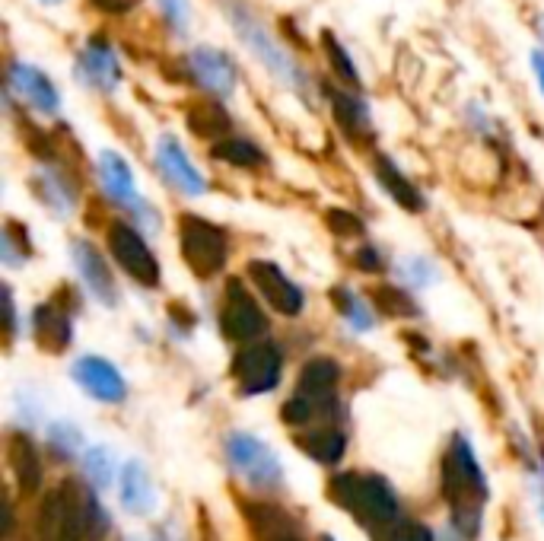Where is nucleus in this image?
<instances>
[{
    "instance_id": "nucleus-1",
    "label": "nucleus",
    "mask_w": 544,
    "mask_h": 541,
    "mask_svg": "<svg viewBox=\"0 0 544 541\" xmlns=\"http://www.w3.org/2000/svg\"><path fill=\"white\" fill-rule=\"evenodd\" d=\"M443 494L452 506V522L465 538H478L481 510L487 503V481L471 446L455 436L443 462Z\"/></svg>"
},
{
    "instance_id": "nucleus-2",
    "label": "nucleus",
    "mask_w": 544,
    "mask_h": 541,
    "mask_svg": "<svg viewBox=\"0 0 544 541\" xmlns=\"http://www.w3.org/2000/svg\"><path fill=\"white\" fill-rule=\"evenodd\" d=\"M328 494L335 497L338 506L347 513H354L366 529H379L385 522L398 516V500L392 487L385 484L379 475H363V471H344L335 475L328 484Z\"/></svg>"
},
{
    "instance_id": "nucleus-3",
    "label": "nucleus",
    "mask_w": 544,
    "mask_h": 541,
    "mask_svg": "<svg viewBox=\"0 0 544 541\" xmlns=\"http://www.w3.org/2000/svg\"><path fill=\"white\" fill-rule=\"evenodd\" d=\"M179 242L185 265L198 277H214L226 265V236L220 226L204 217L182 214L179 217Z\"/></svg>"
},
{
    "instance_id": "nucleus-4",
    "label": "nucleus",
    "mask_w": 544,
    "mask_h": 541,
    "mask_svg": "<svg viewBox=\"0 0 544 541\" xmlns=\"http://www.w3.org/2000/svg\"><path fill=\"white\" fill-rule=\"evenodd\" d=\"M233 23H236L239 39H242L245 45H249L252 55H255L261 64H265L280 83L293 86V90H303V86H306L303 71L296 67V61L287 55V51L268 36V29H265V26H261L258 20H252V16L245 13V10H239V7L233 10Z\"/></svg>"
},
{
    "instance_id": "nucleus-5",
    "label": "nucleus",
    "mask_w": 544,
    "mask_h": 541,
    "mask_svg": "<svg viewBox=\"0 0 544 541\" xmlns=\"http://www.w3.org/2000/svg\"><path fill=\"white\" fill-rule=\"evenodd\" d=\"M226 456H230L239 475L255 487L271 491V487L284 481V468H280L277 456L252 433H233L230 440H226Z\"/></svg>"
},
{
    "instance_id": "nucleus-6",
    "label": "nucleus",
    "mask_w": 544,
    "mask_h": 541,
    "mask_svg": "<svg viewBox=\"0 0 544 541\" xmlns=\"http://www.w3.org/2000/svg\"><path fill=\"white\" fill-rule=\"evenodd\" d=\"M220 328L230 341H258L268 331V319L265 312L258 309V303L252 300V293L245 290L242 281L226 284V296H223V312H220Z\"/></svg>"
},
{
    "instance_id": "nucleus-7",
    "label": "nucleus",
    "mask_w": 544,
    "mask_h": 541,
    "mask_svg": "<svg viewBox=\"0 0 544 541\" xmlns=\"http://www.w3.org/2000/svg\"><path fill=\"white\" fill-rule=\"evenodd\" d=\"M109 249L112 258L125 268L140 287H156L160 284V261L153 258L147 242L128 223H112L109 226Z\"/></svg>"
},
{
    "instance_id": "nucleus-8",
    "label": "nucleus",
    "mask_w": 544,
    "mask_h": 541,
    "mask_svg": "<svg viewBox=\"0 0 544 541\" xmlns=\"http://www.w3.org/2000/svg\"><path fill=\"white\" fill-rule=\"evenodd\" d=\"M233 376L239 379V389L245 395L271 392L280 379V351L268 341H252L242 347L233 360Z\"/></svg>"
},
{
    "instance_id": "nucleus-9",
    "label": "nucleus",
    "mask_w": 544,
    "mask_h": 541,
    "mask_svg": "<svg viewBox=\"0 0 544 541\" xmlns=\"http://www.w3.org/2000/svg\"><path fill=\"white\" fill-rule=\"evenodd\" d=\"M249 277L252 284L258 287V293L280 312V316H300L303 309V290L296 287L290 277L280 271V265L274 261H249Z\"/></svg>"
},
{
    "instance_id": "nucleus-10",
    "label": "nucleus",
    "mask_w": 544,
    "mask_h": 541,
    "mask_svg": "<svg viewBox=\"0 0 544 541\" xmlns=\"http://www.w3.org/2000/svg\"><path fill=\"white\" fill-rule=\"evenodd\" d=\"M156 166H160V172L169 179V185L185 191V195H191V198L204 195L207 185L201 179V172L195 169V163L188 160L185 147L175 141L172 134H163L160 141H156Z\"/></svg>"
},
{
    "instance_id": "nucleus-11",
    "label": "nucleus",
    "mask_w": 544,
    "mask_h": 541,
    "mask_svg": "<svg viewBox=\"0 0 544 541\" xmlns=\"http://www.w3.org/2000/svg\"><path fill=\"white\" fill-rule=\"evenodd\" d=\"M70 376L80 382L86 395H93L96 401H105V405H115V401H121L128 392L121 373L102 357H80L74 363V370H70Z\"/></svg>"
},
{
    "instance_id": "nucleus-12",
    "label": "nucleus",
    "mask_w": 544,
    "mask_h": 541,
    "mask_svg": "<svg viewBox=\"0 0 544 541\" xmlns=\"http://www.w3.org/2000/svg\"><path fill=\"white\" fill-rule=\"evenodd\" d=\"M70 255H74V268L80 271L83 284L93 290V296L105 306L118 303V290H115V277L109 271V265L102 261L99 249L86 239H74L70 242Z\"/></svg>"
},
{
    "instance_id": "nucleus-13",
    "label": "nucleus",
    "mask_w": 544,
    "mask_h": 541,
    "mask_svg": "<svg viewBox=\"0 0 544 541\" xmlns=\"http://www.w3.org/2000/svg\"><path fill=\"white\" fill-rule=\"evenodd\" d=\"M188 67H191V77H195L207 93L230 96L236 90V67L217 48H207V45L195 48L191 51Z\"/></svg>"
},
{
    "instance_id": "nucleus-14",
    "label": "nucleus",
    "mask_w": 544,
    "mask_h": 541,
    "mask_svg": "<svg viewBox=\"0 0 544 541\" xmlns=\"http://www.w3.org/2000/svg\"><path fill=\"white\" fill-rule=\"evenodd\" d=\"M338 379H341V366L331 360V357H315L303 366L300 373V392L303 398H309L315 411H328L335 405V389H338Z\"/></svg>"
},
{
    "instance_id": "nucleus-15",
    "label": "nucleus",
    "mask_w": 544,
    "mask_h": 541,
    "mask_svg": "<svg viewBox=\"0 0 544 541\" xmlns=\"http://www.w3.org/2000/svg\"><path fill=\"white\" fill-rule=\"evenodd\" d=\"M10 86L23 96V102H29L35 112L51 115L61 106V96L55 90V83H51L39 67H32V64H13L10 67Z\"/></svg>"
},
{
    "instance_id": "nucleus-16",
    "label": "nucleus",
    "mask_w": 544,
    "mask_h": 541,
    "mask_svg": "<svg viewBox=\"0 0 544 541\" xmlns=\"http://www.w3.org/2000/svg\"><path fill=\"white\" fill-rule=\"evenodd\" d=\"M80 71L83 77L90 80L96 90L102 93H112L115 86L121 83V67H118V58H115V51L105 45L102 39H93L90 45L83 48V55H80Z\"/></svg>"
},
{
    "instance_id": "nucleus-17",
    "label": "nucleus",
    "mask_w": 544,
    "mask_h": 541,
    "mask_svg": "<svg viewBox=\"0 0 544 541\" xmlns=\"http://www.w3.org/2000/svg\"><path fill=\"white\" fill-rule=\"evenodd\" d=\"M99 179H102L105 195L112 201L125 204V207H140L137 188H134V172L118 153H112V150L99 153Z\"/></svg>"
},
{
    "instance_id": "nucleus-18",
    "label": "nucleus",
    "mask_w": 544,
    "mask_h": 541,
    "mask_svg": "<svg viewBox=\"0 0 544 541\" xmlns=\"http://www.w3.org/2000/svg\"><path fill=\"white\" fill-rule=\"evenodd\" d=\"M121 506L131 516H150L156 506V491L150 484L147 465L140 459H131L125 471H121Z\"/></svg>"
},
{
    "instance_id": "nucleus-19",
    "label": "nucleus",
    "mask_w": 544,
    "mask_h": 541,
    "mask_svg": "<svg viewBox=\"0 0 544 541\" xmlns=\"http://www.w3.org/2000/svg\"><path fill=\"white\" fill-rule=\"evenodd\" d=\"M32 331H35V341H39L42 351L61 354L70 344V319L58 303H45V306L35 309Z\"/></svg>"
},
{
    "instance_id": "nucleus-20",
    "label": "nucleus",
    "mask_w": 544,
    "mask_h": 541,
    "mask_svg": "<svg viewBox=\"0 0 544 541\" xmlns=\"http://www.w3.org/2000/svg\"><path fill=\"white\" fill-rule=\"evenodd\" d=\"M185 121H188L191 134L207 137V141H223V137H230V131H233V121L220 102H204V99L191 102L185 112Z\"/></svg>"
},
{
    "instance_id": "nucleus-21",
    "label": "nucleus",
    "mask_w": 544,
    "mask_h": 541,
    "mask_svg": "<svg viewBox=\"0 0 544 541\" xmlns=\"http://www.w3.org/2000/svg\"><path fill=\"white\" fill-rule=\"evenodd\" d=\"M10 468L16 481L26 494H35L42 487V462H39V452H35L32 440L23 433H13L10 436Z\"/></svg>"
},
{
    "instance_id": "nucleus-22",
    "label": "nucleus",
    "mask_w": 544,
    "mask_h": 541,
    "mask_svg": "<svg viewBox=\"0 0 544 541\" xmlns=\"http://www.w3.org/2000/svg\"><path fill=\"white\" fill-rule=\"evenodd\" d=\"M376 179H379V185L389 191L392 195V201L398 204V207H405V211H411V214H420L427 207V201H424V195L401 176V169L389 160V156H379L376 160Z\"/></svg>"
},
{
    "instance_id": "nucleus-23",
    "label": "nucleus",
    "mask_w": 544,
    "mask_h": 541,
    "mask_svg": "<svg viewBox=\"0 0 544 541\" xmlns=\"http://www.w3.org/2000/svg\"><path fill=\"white\" fill-rule=\"evenodd\" d=\"M35 191L42 195V201L48 204V211H55L58 217H67L70 207L77 201V188L70 179H64L61 172L55 169H45L35 176Z\"/></svg>"
},
{
    "instance_id": "nucleus-24",
    "label": "nucleus",
    "mask_w": 544,
    "mask_h": 541,
    "mask_svg": "<svg viewBox=\"0 0 544 541\" xmlns=\"http://www.w3.org/2000/svg\"><path fill=\"white\" fill-rule=\"evenodd\" d=\"M252 529L258 541H303L287 513H280L277 506H252Z\"/></svg>"
},
{
    "instance_id": "nucleus-25",
    "label": "nucleus",
    "mask_w": 544,
    "mask_h": 541,
    "mask_svg": "<svg viewBox=\"0 0 544 541\" xmlns=\"http://www.w3.org/2000/svg\"><path fill=\"white\" fill-rule=\"evenodd\" d=\"M300 446H303L306 456H312L315 462L335 465V462H341V456H344L347 440H344V433H341V430L325 427V430H312V433H306L303 440H300Z\"/></svg>"
},
{
    "instance_id": "nucleus-26",
    "label": "nucleus",
    "mask_w": 544,
    "mask_h": 541,
    "mask_svg": "<svg viewBox=\"0 0 544 541\" xmlns=\"http://www.w3.org/2000/svg\"><path fill=\"white\" fill-rule=\"evenodd\" d=\"M210 156H214V160H220V163L242 166V169L265 166V153H261L249 141H239V137H223V141H217L214 147H210Z\"/></svg>"
},
{
    "instance_id": "nucleus-27",
    "label": "nucleus",
    "mask_w": 544,
    "mask_h": 541,
    "mask_svg": "<svg viewBox=\"0 0 544 541\" xmlns=\"http://www.w3.org/2000/svg\"><path fill=\"white\" fill-rule=\"evenodd\" d=\"M328 99H331V109H335V115H338V121L341 125L350 131V134H357V131H370V112H366V106L360 99H354V96H347V93H341V90H331L328 86Z\"/></svg>"
},
{
    "instance_id": "nucleus-28",
    "label": "nucleus",
    "mask_w": 544,
    "mask_h": 541,
    "mask_svg": "<svg viewBox=\"0 0 544 541\" xmlns=\"http://www.w3.org/2000/svg\"><path fill=\"white\" fill-rule=\"evenodd\" d=\"M83 468H86V475H90V481L99 487V491H109L112 481H115V456H112V449L90 446V449L83 452Z\"/></svg>"
},
{
    "instance_id": "nucleus-29",
    "label": "nucleus",
    "mask_w": 544,
    "mask_h": 541,
    "mask_svg": "<svg viewBox=\"0 0 544 541\" xmlns=\"http://www.w3.org/2000/svg\"><path fill=\"white\" fill-rule=\"evenodd\" d=\"M373 538L376 541H433V532L427 526H420V522H414V519L395 516L392 522H385V526L373 529Z\"/></svg>"
},
{
    "instance_id": "nucleus-30",
    "label": "nucleus",
    "mask_w": 544,
    "mask_h": 541,
    "mask_svg": "<svg viewBox=\"0 0 544 541\" xmlns=\"http://www.w3.org/2000/svg\"><path fill=\"white\" fill-rule=\"evenodd\" d=\"M373 300H376V306L385 312V316H417L414 300L401 287L382 284V287L373 290Z\"/></svg>"
},
{
    "instance_id": "nucleus-31",
    "label": "nucleus",
    "mask_w": 544,
    "mask_h": 541,
    "mask_svg": "<svg viewBox=\"0 0 544 541\" xmlns=\"http://www.w3.org/2000/svg\"><path fill=\"white\" fill-rule=\"evenodd\" d=\"M48 443H51V449H58L61 456H77L83 449V433L70 421H55L48 427Z\"/></svg>"
},
{
    "instance_id": "nucleus-32",
    "label": "nucleus",
    "mask_w": 544,
    "mask_h": 541,
    "mask_svg": "<svg viewBox=\"0 0 544 541\" xmlns=\"http://www.w3.org/2000/svg\"><path fill=\"white\" fill-rule=\"evenodd\" d=\"M322 48H325V55H328V64L335 67L338 77H341L344 83H357V80H360L354 61H350V55L341 48V42H338L335 36H331V32H322Z\"/></svg>"
},
{
    "instance_id": "nucleus-33",
    "label": "nucleus",
    "mask_w": 544,
    "mask_h": 541,
    "mask_svg": "<svg viewBox=\"0 0 544 541\" xmlns=\"http://www.w3.org/2000/svg\"><path fill=\"white\" fill-rule=\"evenodd\" d=\"M331 296H335V303L341 306V316H344V319H347L350 325H354L357 331H366V328H373V316H370V312L363 309V303L357 300L354 293H347V290H335V293H331Z\"/></svg>"
},
{
    "instance_id": "nucleus-34",
    "label": "nucleus",
    "mask_w": 544,
    "mask_h": 541,
    "mask_svg": "<svg viewBox=\"0 0 544 541\" xmlns=\"http://www.w3.org/2000/svg\"><path fill=\"white\" fill-rule=\"evenodd\" d=\"M325 223H328V230L341 236V239H350V236H363L366 233V226L357 214H350L344 211V207H331V211L325 214Z\"/></svg>"
},
{
    "instance_id": "nucleus-35",
    "label": "nucleus",
    "mask_w": 544,
    "mask_h": 541,
    "mask_svg": "<svg viewBox=\"0 0 544 541\" xmlns=\"http://www.w3.org/2000/svg\"><path fill=\"white\" fill-rule=\"evenodd\" d=\"M315 414H319V411H315V405H312L309 398H303L300 392H296V395L287 401V405H284V421H287V424H293V427L309 424Z\"/></svg>"
},
{
    "instance_id": "nucleus-36",
    "label": "nucleus",
    "mask_w": 544,
    "mask_h": 541,
    "mask_svg": "<svg viewBox=\"0 0 544 541\" xmlns=\"http://www.w3.org/2000/svg\"><path fill=\"white\" fill-rule=\"evenodd\" d=\"M160 10H163V16H166L169 26L175 32H185L188 29V16H191L188 0H160Z\"/></svg>"
},
{
    "instance_id": "nucleus-37",
    "label": "nucleus",
    "mask_w": 544,
    "mask_h": 541,
    "mask_svg": "<svg viewBox=\"0 0 544 541\" xmlns=\"http://www.w3.org/2000/svg\"><path fill=\"white\" fill-rule=\"evenodd\" d=\"M401 274H405L408 284H414V287H427L433 281V268L424 258H408L405 265H401Z\"/></svg>"
},
{
    "instance_id": "nucleus-38",
    "label": "nucleus",
    "mask_w": 544,
    "mask_h": 541,
    "mask_svg": "<svg viewBox=\"0 0 544 541\" xmlns=\"http://www.w3.org/2000/svg\"><path fill=\"white\" fill-rule=\"evenodd\" d=\"M354 265L360 271H366V274H376V271H382V255L376 249H370V246H363V249L354 252Z\"/></svg>"
},
{
    "instance_id": "nucleus-39",
    "label": "nucleus",
    "mask_w": 544,
    "mask_h": 541,
    "mask_svg": "<svg viewBox=\"0 0 544 541\" xmlns=\"http://www.w3.org/2000/svg\"><path fill=\"white\" fill-rule=\"evenodd\" d=\"M144 0H93V7L102 10V13H112V16H121V13H131L134 7H140Z\"/></svg>"
},
{
    "instance_id": "nucleus-40",
    "label": "nucleus",
    "mask_w": 544,
    "mask_h": 541,
    "mask_svg": "<svg viewBox=\"0 0 544 541\" xmlns=\"http://www.w3.org/2000/svg\"><path fill=\"white\" fill-rule=\"evenodd\" d=\"M4 312H7V335H13V331H16V309H13L10 287H4Z\"/></svg>"
},
{
    "instance_id": "nucleus-41",
    "label": "nucleus",
    "mask_w": 544,
    "mask_h": 541,
    "mask_svg": "<svg viewBox=\"0 0 544 541\" xmlns=\"http://www.w3.org/2000/svg\"><path fill=\"white\" fill-rule=\"evenodd\" d=\"M532 67H535L538 83H541V90H544V51H532Z\"/></svg>"
},
{
    "instance_id": "nucleus-42",
    "label": "nucleus",
    "mask_w": 544,
    "mask_h": 541,
    "mask_svg": "<svg viewBox=\"0 0 544 541\" xmlns=\"http://www.w3.org/2000/svg\"><path fill=\"white\" fill-rule=\"evenodd\" d=\"M64 541H80V535H70V538H64Z\"/></svg>"
},
{
    "instance_id": "nucleus-43",
    "label": "nucleus",
    "mask_w": 544,
    "mask_h": 541,
    "mask_svg": "<svg viewBox=\"0 0 544 541\" xmlns=\"http://www.w3.org/2000/svg\"><path fill=\"white\" fill-rule=\"evenodd\" d=\"M319 541H335V538H331V535H322V538H319Z\"/></svg>"
},
{
    "instance_id": "nucleus-44",
    "label": "nucleus",
    "mask_w": 544,
    "mask_h": 541,
    "mask_svg": "<svg viewBox=\"0 0 544 541\" xmlns=\"http://www.w3.org/2000/svg\"><path fill=\"white\" fill-rule=\"evenodd\" d=\"M42 4H58V0H42Z\"/></svg>"
},
{
    "instance_id": "nucleus-45",
    "label": "nucleus",
    "mask_w": 544,
    "mask_h": 541,
    "mask_svg": "<svg viewBox=\"0 0 544 541\" xmlns=\"http://www.w3.org/2000/svg\"><path fill=\"white\" fill-rule=\"evenodd\" d=\"M131 541H140V538H131Z\"/></svg>"
}]
</instances>
